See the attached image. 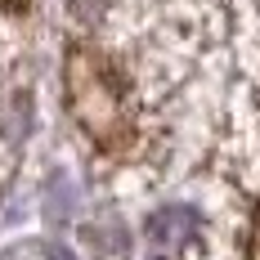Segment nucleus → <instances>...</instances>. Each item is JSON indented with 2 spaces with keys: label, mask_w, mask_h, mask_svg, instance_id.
<instances>
[{
  "label": "nucleus",
  "mask_w": 260,
  "mask_h": 260,
  "mask_svg": "<svg viewBox=\"0 0 260 260\" xmlns=\"http://www.w3.org/2000/svg\"><path fill=\"white\" fill-rule=\"evenodd\" d=\"M45 260H77V256H72L63 242H50V247H45Z\"/></svg>",
  "instance_id": "nucleus-3"
},
{
  "label": "nucleus",
  "mask_w": 260,
  "mask_h": 260,
  "mask_svg": "<svg viewBox=\"0 0 260 260\" xmlns=\"http://www.w3.org/2000/svg\"><path fill=\"white\" fill-rule=\"evenodd\" d=\"M198 229H202V211L184 207V202L148 215V238L153 242H188V238H198Z\"/></svg>",
  "instance_id": "nucleus-2"
},
{
  "label": "nucleus",
  "mask_w": 260,
  "mask_h": 260,
  "mask_svg": "<svg viewBox=\"0 0 260 260\" xmlns=\"http://www.w3.org/2000/svg\"><path fill=\"white\" fill-rule=\"evenodd\" d=\"M68 99L77 121L94 139H112L121 130V94L112 77L104 72V63H94L90 54H72L68 58Z\"/></svg>",
  "instance_id": "nucleus-1"
},
{
  "label": "nucleus",
  "mask_w": 260,
  "mask_h": 260,
  "mask_svg": "<svg viewBox=\"0 0 260 260\" xmlns=\"http://www.w3.org/2000/svg\"><path fill=\"white\" fill-rule=\"evenodd\" d=\"M0 5H23V0H0Z\"/></svg>",
  "instance_id": "nucleus-4"
}]
</instances>
